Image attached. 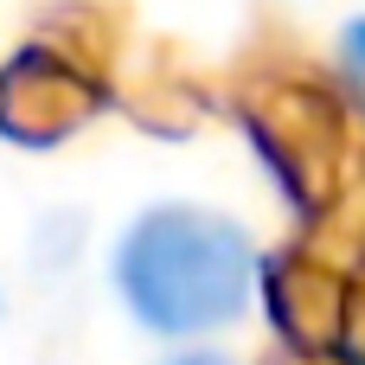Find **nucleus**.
I'll list each match as a JSON object with an SVG mask.
<instances>
[{
	"instance_id": "nucleus-1",
	"label": "nucleus",
	"mask_w": 365,
	"mask_h": 365,
	"mask_svg": "<svg viewBox=\"0 0 365 365\" xmlns=\"http://www.w3.org/2000/svg\"><path fill=\"white\" fill-rule=\"evenodd\" d=\"M122 302L135 308L141 327L154 334H205L244 314L250 295V237L192 205H160L148 212L115 257Z\"/></svg>"
},
{
	"instance_id": "nucleus-2",
	"label": "nucleus",
	"mask_w": 365,
	"mask_h": 365,
	"mask_svg": "<svg viewBox=\"0 0 365 365\" xmlns=\"http://www.w3.org/2000/svg\"><path fill=\"white\" fill-rule=\"evenodd\" d=\"M167 365H225L218 353H180V359H167Z\"/></svg>"
},
{
	"instance_id": "nucleus-3",
	"label": "nucleus",
	"mask_w": 365,
	"mask_h": 365,
	"mask_svg": "<svg viewBox=\"0 0 365 365\" xmlns=\"http://www.w3.org/2000/svg\"><path fill=\"white\" fill-rule=\"evenodd\" d=\"M353 45H359V58H365V26H353Z\"/></svg>"
}]
</instances>
